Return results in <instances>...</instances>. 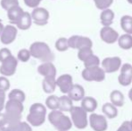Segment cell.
Returning a JSON list of instances; mask_svg holds the SVG:
<instances>
[{
    "label": "cell",
    "mask_w": 132,
    "mask_h": 131,
    "mask_svg": "<svg viewBox=\"0 0 132 131\" xmlns=\"http://www.w3.org/2000/svg\"><path fill=\"white\" fill-rule=\"evenodd\" d=\"M68 96L73 101H82V99L85 97V89L80 84H74L68 92Z\"/></svg>",
    "instance_id": "17"
},
{
    "label": "cell",
    "mask_w": 132,
    "mask_h": 131,
    "mask_svg": "<svg viewBox=\"0 0 132 131\" xmlns=\"http://www.w3.org/2000/svg\"><path fill=\"white\" fill-rule=\"evenodd\" d=\"M56 87V78H44L42 80V89L44 93L51 94L55 92Z\"/></svg>",
    "instance_id": "27"
},
{
    "label": "cell",
    "mask_w": 132,
    "mask_h": 131,
    "mask_svg": "<svg viewBox=\"0 0 132 131\" xmlns=\"http://www.w3.org/2000/svg\"><path fill=\"white\" fill-rule=\"evenodd\" d=\"M8 98L9 100H15L23 103L25 101V93L20 89H14L9 93Z\"/></svg>",
    "instance_id": "30"
},
{
    "label": "cell",
    "mask_w": 132,
    "mask_h": 131,
    "mask_svg": "<svg viewBox=\"0 0 132 131\" xmlns=\"http://www.w3.org/2000/svg\"><path fill=\"white\" fill-rule=\"evenodd\" d=\"M10 56H12L10 49H8L7 48H3V49H0V62H3L4 60L6 59Z\"/></svg>",
    "instance_id": "38"
},
{
    "label": "cell",
    "mask_w": 132,
    "mask_h": 131,
    "mask_svg": "<svg viewBox=\"0 0 132 131\" xmlns=\"http://www.w3.org/2000/svg\"><path fill=\"white\" fill-rule=\"evenodd\" d=\"M99 65H100V59L94 54L91 55L89 58H87L84 61V66H85V68L93 67V66H99Z\"/></svg>",
    "instance_id": "32"
},
{
    "label": "cell",
    "mask_w": 132,
    "mask_h": 131,
    "mask_svg": "<svg viewBox=\"0 0 132 131\" xmlns=\"http://www.w3.org/2000/svg\"><path fill=\"white\" fill-rule=\"evenodd\" d=\"M38 73L44 78H56L57 68L52 62H45L38 66Z\"/></svg>",
    "instance_id": "16"
},
{
    "label": "cell",
    "mask_w": 132,
    "mask_h": 131,
    "mask_svg": "<svg viewBox=\"0 0 132 131\" xmlns=\"http://www.w3.org/2000/svg\"><path fill=\"white\" fill-rule=\"evenodd\" d=\"M5 114L8 120V125H10L21 121L22 113L24 110V107L21 101H15V100H9L5 104Z\"/></svg>",
    "instance_id": "4"
},
{
    "label": "cell",
    "mask_w": 132,
    "mask_h": 131,
    "mask_svg": "<svg viewBox=\"0 0 132 131\" xmlns=\"http://www.w3.org/2000/svg\"><path fill=\"white\" fill-rule=\"evenodd\" d=\"M0 131H7L6 128H5H5H0Z\"/></svg>",
    "instance_id": "45"
},
{
    "label": "cell",
    "mask_w": 132,
    "mask_h": 131,
    "mask_svg": "<svg viewBox=\"0 0 132 131\" xmlns=\"http://www.w3.org/2000/svg\"><path fill=\"white\" fill-rule=\"evenodd\" d=\"M68 47L74 49H81L84 48H92L93 42L88 37L80 36V35H73L68 39Z\"/></svg>",
    "instance_id": "8"
},
{
    "label": "cell",
    "mask_w": 132,
    "mask_h": 131,
    "mask_svg": "<svg viewBox=\"0 0 132 131\" xmlns=\"http://www.w3.org/2000/svg\"><path fill=\"white\" fill-rule=\"evenodd\" d=\"M121 59L119 57H109L102 61V68L105 73H115L121 67Z\"/></svg>",
    "instance_id": "11"
},
{
    "label": "cell",
    "mask_w": 132,
    "mask_h": 131,
    "mask_svg": "<svg viewBox=\"0 0 132 131\" xmlns=\"http://www.w3.org/2000/svg\"><path fill=\"white\" fill-rule=\"evenodd\" d=\"M117 41H118L119 47L124 50H129L132 49V35L130 34L125 33V34L120 35L119 36Z\"/></svg>",
    "instance_id": "24"
},
{
    "label": "cell",
    "mask_w": 132,
    "mask_h": 131,
    "mask_svg": "<svg viewBox=\"0 0 132 131\" xmlns=\"http://www.w3.org/2000/svg\"><path fill=\"white\" fill-rule=\"evenodd\" d=\"M115 14L111 9L108 8L103 10V12L101 13V23L103 26H111L113 23V20H114Z\"/></svg>",
    "instance_id": "22"
},
{
    "label": "cell",
    "mask_w": 132,
    "mask_h": 131,
    "mask_svg": "<svg viewBox=\"0 0 132 131\" xmlns=\"http://www.w3.org/2000/svg\"><path fill=\"white\" fill-rule=\"evenodd\" d=\"M5 93L3 91H0V112L5 109Z\"/></svg>",
    "instance_id": "42"
},
{
    "label": "cell",
    "mask_w": 132,
    "mask_h": 131,
    "mask_svg": "<svg viewBox=\"0 0 132 131\" xmlns=\"http://www.w3.org/2000/svg\"><path fill=\"white\" fill-rule=\"evenodd\" d=\"M31 23H32V20H31V14L28 12H23V14H22V16L18 20L15 25L17 29L25 31L30 29V27L31 26Z\"/></svg>",
    "instance_id": "20"
},
{
    "label": "cell",
    "mask_w": 132,
    "mask_h": 131,
    "mask_svg": "<svg viewBox=\"0 0 132 131\" xmlns=\"http://www.w3.org/2000/svg\"><path fill=\"white\" fill-rule=\"evenodd\" d=\"M4 25H3V23H2V21L0 20V35H1V33L2 32H3V29H4Z\"/></svg>",
    "instance_id": "43"
},
{
    "label": "cell",
    "mask_w": 132,
    "mask_h": 131,
    "mask_svg": "<svg viewBox=\"0 0 132 131\" xmlns=\"http://www.w3.org/2000/svg\"><path fill=\"white\" fill-rule=\"evenodd\" d=\"M46 107L51 110H59V97L57 95L51 94L45 101Z\"/></svg>",
    "instance_id": "29"
},
{
    "label": "cell",
    "mask_w": 132,
    "mask_h": 131,
    "mask_svg": "<svg viewBox=\"0 0 132 131\" xmlns=\"http://www.w3.org/2000/svg\"><path fill=\"white\" fill-rule=\"evenodd\" d=\"M129 100H130L131 102H132V88L129 90Z\"/></svg>",
    "instance_id": "44"
},
{
    "label": "cell",
    "mask_w": 132,
    "mask_h": 131,
    "mask_svg": "<svg viewBox=\"0 0 132 131\" xmlns=\"http://www.w3.org/2000/svg\"><path fill=\"white\" fill-rule=\"evenodd\" d=\"M18 65V60L14 56H10L5 59L3 62H1L0 66V74L3 76H12L15 74L16 68Z\"/></svg>",
    "instance_id": "7"
},
{
    "label": "cell",
    "mask_w": 132,
    "mask_h": 131,
    "mask_svg": "<svg viewBox=\"0 0 132 131\" xmlns=\"http://www.w3.org/2000/svg\"><path fill=\"white\" fill-rule=\"evenodd\" d=\"M117 131H132V127L129 121H124Z\"/></svg>",
    "instance_id": "40"
},
{
    "label": "cell",
    "mask_w": 132,
    "mask_h": 131,
    "mask_svg": "<svg viewBox=\"0 0 132 131\" xmlns=\"http://www.w3.org/2000/svg\"><path fill=\"white\" fill-rule=\"evenodd\" d=\"M47 108L42 103H33L30 107L29 114L27 115V123L33 127H40L45 122Z\"/></svg>",
    "instance_id": "2"
},
{
    "label": "cell",
    "mask_w": 132,
    "mask_h": 131,
    "mask_svg": "<svg viewBox=\"0 0 132 131\" xmlns=\"http://www.w3.org/2000/svg\"><path fill=\"white\" fill-rule=\"evenodd\" d=\"M97 101L91 96L84 97L81 101V108L85 111L90 112V113H93L97 109Z\"/></svg>",
    "instance_id": "18"
},
{
    "label": "cell",
    "mask_w": 132,
    "mask_h": 131,
    "mask_svg": "<svg viewBox=\"0 0 132 131\" xmlns=\"http://www.w3.org/2000/svg\"><path fill=\"white\" fill-rule=\"evenodd\" d=\"M110 100H111V103L115 107H122L125 102L123 93L119 90H114L111 92L110 94Z\"/></svg>",
    "instance_id": "23"
},
{
    "label": "cell",
    "mask_w": 132,
    "mask_h": 131,
    "mask_svg": "<svg viewBox=\"0 0 132 131\" xmlns=\"http://www.w3.org/2000/svg\"><path fill=\"white\" fill-rule=\"evenodd\" d=\"M23 12L24 11L23 10V8L20 5H15V6L7 10V18H8V20L10 21L11 23L16 24L18 20L20 19L22 14H23Z\"/></svg>",
    "instance_id": "19"
},
{
    "label": "cell",
    "mask_w": 132,
    "mask_h": 131,
    "mask_svg": "<svg viewBox=\"0 0 132 131\" xmlns=\"http://www.w3.org/2000/svg\"><path fill=\"white\" fill-rule=\"evenodd\" d=\"M120 27L127 34L132 35V16L124 15L120 19Z\"/></svg>",
    "instance_id": "28"
},
{
    "label": "cell",
    "mask_w": 132,
    "mask_h": 131,
    "mask_svg": "<svg viewBox=\"0 0 132 131\" xmlns=\"http://www.w3.org/2000/svg\"><path fill=\"white\" fill-rule=\"evenodd\" d=\"M56 84L59 86V90L62 93H68L72 86L74 85L73 84V78L68 74H64L59 76V78L56 79Z\"/></svg>",
    "instance_id": "15"
},
{
    "label": "cell",
    "mask_w": 132,
    "mask_h": 131,
    "mask_svg": "<svg viewBox=\"0 0 132 131\" xmlns=\"http://www.w3.org/2000/svg\"><path fill=\"white\" fill-rule=\"evenodd\" d=\"M31 20L35 24L39 26H43L48 23L50 19V13L44 7H36L31 14Z\"/></svg>",
    "instance_id": "9"
},
{
    "label": "cell",
    "mask_w": 132,
    "mask_h": 131,
    "mask_svg": "<svg viewBox=\"0 0 132 131\" xmlns=\"http://www.w3.org/2000/svg\"><path fill=\"white\" fill-rule=\"evenodd\" d=\"M0 4L3 9L7 11L15 5H19V1L18 0H1Z\"/></svg>",
    "instance_id": "36"
},
{
    "label": "cell",
    "mask_w": 132,
    "mask_h": 131,
    "mask_svg": "<svg viewBox=\"0 0 132 131\" xmlns=\"http://www.w3.org/2000/svg\"><path fill=\"white\" fill-rule=\"evenodd\" d=\"M100 36L103 42L107 44H113L118 40L119 33L111 26H103L101 29Z\"/></svg>",
    "instance_id": "14"
},
{
    "label": "cell",
    "mask_w": 132,
    "mask_h": 131,
    "mask_svg": "<svg viewBox=\"0 0 132 131\" xmlns=\"http://www.w3.org/2000/svg\"><path fill=\"white\" fill-rule=\"evenodd\" d=\"M71 114V121L72 124L78 129H84L88 125V118H87V112L85 111L81 107L73 106L70 110Z\"/></svg>",
    "instance_id": "5"
},
{
    "label": "cell",
    "mask_w": 132,
    "mask_h": 131,
    "mask_svg": "<svg viewBox=\"0 0 132 131\" xmlns=\"http://www.w3.org/2000/svg\"><path fill=\"white\" fill-rule=\"evenodd\" d=\"M129 122H130V125H131V127H132V119H131L130 121H129Z\"/></svg>",
    "instance_id": "47"
},
{
    "label": "cell",
    "mask_w": 132,
    "mask_h": 131,
    "mask_svg": "<svg viewBox=\"0 0 132 131\" xmlns=\"http://www.w3.org/2000/svg\"><path fill=\"white\" fill-rule=\"evenodd\" d=\"M31 58V54H30L29 49H23L19 50L17 54V60H20L22 62H27Z\"/></svg>",
    "instance_id": "35"
},
{
    "label": "cell",
    "mask_w": 132,
    "mask_h": 131,
    "mask_svg": "<svg viewBox=\"0 0 132 131\" xmlns=\"http://www.w3.org/2000/svg\"><path fill=\"white\" fill-rule=\"evenodd\" d=\"M17 36V28L12 24L4 27L3 32L0 35V41L5 45H9L15 40Z\"/></svg>",
    "instance_id": "12"
},
{
    "label": "cell",
    "mask_w": 132,
    "mask_h": 131,
    "mask_svg": "<svg viewBox=\"0 0 132 131\" xmlns=\"http://www.w3.org/2000/svg\"><path fill=\"white\" fill-rule=\"evenodd\" d=\"M89 124L94 131H106L108 128V122L105 116L92 113L89 117Z\"/></svg>",
    "instance_id": "10"
},
{
    "label": "cell",
    "mask_w": 132,
    "mask_h": 131,
    "mask_svg": "<svg viewBox=\"0 0 132 131\" xmlns=\"http://www.w3.org/2000/svg\"><path fill=\"white\" fill-rule=\"evenodd\" d=\"M95 6L100 10L108 9L113 4V0H94Z\"/></svg>",
    "instance_id": "34"
},
{
    "label": "cell",
    "mask_w": 132,
    "mask_h": 131,
    "mask_svg": "<svg viewBox=\"0 0 132 131\" xmlns=\"http://www.w3.org/2000/svg\"><path fill=\"white\" fill-rule=\"evenodd\" d=\"M6 125H8V120L5 113L0 112V128H5Z\"/></svg>",
    "instance_id": "41"
},
{
    "label": "cell",
    "mask_w": 132,
    "mask_h": 131,
    "mask_svg": "<svg viewBox=\"0 0 132 131\" xmlns=\"http://www.w3.org/2000/svg\"><path fill=\"white\" fill-rule=\"evenodd\" d=\"M42 0H23L25 5L30 8H36V7H39V5L40 4Z\"/></svg>",
    "instance_id": "39"
},
{
    "label": "cell",
    "mask_w": 132,
    "mask_h": 131,
    "mask_svg": "<svg viewBox=\"0 0 132 131\" xmlns=\"http://www.w3.org/2000/svg\"><path fill=\"white\" fill-rule=\"evenodd\" d=\"M93 54H94V52L92 50V48H84V49H81L78 50L77 57H78L79 60L84 62L87 58H89Z\"/></svg>",
    "instance_id": "33"
},
{
    "label": "cell",
    "mask_w": 132,
    "mask_h": 131,
    "mask_svg": "<svg viewBox=\"0 0 132 131\" xmlns=\"http://www.w3.org/2000/svg\"><path fill=\"white\" fill-rule=\"evenodd\" d=\"M73 108V101L68 95H62L59 97V110L64 112H69Z\"/></svg>",
    "instance_id": "21"
},
{
    "label": "cell",
    "mask_w": 132,
    "mask_h": 131,
    "mask_svg": "<svg viewBox=\"0 0 132 131\" xmlns=\"http://www.w3.org/2000/svg\"><path fill=\"white\" fill-rule=\"evenodd\" d=\"M48 119L50 123L59 131H68L71 129L73 126L69 117L66 116L62 111L59 110H51L48 115Z\"/></svg>",
    "instance_id": "3"
},
{
    "label": "cell",
    "mask_w": 132,
    "mask_h": 131,
    "mask_svg": "<svg viewBox=\"0 0 132 131\" xmlns=\"http://www.w3.org/2000/svg\"><path fill=\"white\" fill-rule=\"evenodd\" d=\"M118 82L122 86H129L132 83V66L129 63L121 65Z\"/></svg>",
    "instance_id": "13"
},
{
    "label": "cell",
    "mask_w": 132,
    "mask_h": 131,
    "mask_svg": "<svg viewBox=\"0 0 132 131\" xmlns=\"http://www.w3.org/2000/svg\"><path fill=\"white\" fill-rule=\"evenodd\" d=\"M7 131H32L31 127L27 122L19 121V122L13 123L6 127Z\"/></svg>",
    "instance_id": "26"
},
{
    "label": "cell",
    "mask_w": 132,
    "mask_h": 131,
    "mask_svg": "<svg viewBox=\"0 0 132 131\" xmlns=\"http://www.w3.org/2000/svg\"><path fill=\"white\" fill-rule=\"evenodd\" d=\"M102 110H103L105 117H107L108 119H115V118L118 116V109L113 104H111V102L104 103V104L103 105Z\"/></svg>",
    "instance_id": "25"
},
{
    "label": "cell",
    "mask_w": 132,
    "mask_h": 131,
    "mask_svg": "<svg viewBox=\"0 0 132 131\" xmlns=\"http://www.w3.org/2000/svg\"><path fill=\"white\" fill-rule=\"evenodd\" d=\"M82 77L87 82H103L105 79V72L100 66L85 68L82 71Z\"/></svg>",
    "instance_id": "6"
},
{
    "label": "cell",
    "mask_w": 132,
    "mask_h": 131,
    "mask_svg": "<svg viewBox=\"0 0 132 131\" xmlns=\"http://www.w3.org/2000/svg\"><path fill=\"white\" fill-rule=\"evenodd\" d=\"M30 54L31 57L45 62H52L55 58L54 53L51 51L50 46L42 41H35L30 46Z\"/></svg>",
    "instance_id": "1"
},
{
    "label": "cell",
    "mask_w": 132,
    "mask_h": 131,
    "mask_svg": "<svg viewBox=\"0 0 132 131\" xmlns=\"http://www.w3.org/2000/svg\"><path fill=\"white\" fill-rule=\"evenodd\" d=\"M10 88V81L5 76H0V91L6 92Z\"/></svg>",
    "instance_id": "37"
},
{
    "label": "cell",
    "mask_w": 132,
    "mask_h": 131,
    "mask_svg": "<svg viewBox=\"0 0 132 131\" xmlns=\"http://www.w3.org/2000/svg\"><path fill=\"white\" fill-rule=\"evenodd\" d=\"M128 1V3H129L130 5H132V0H127Z\"/></svg>",
    "instance_id": "46"
},
{
    "label": "cell",
    "mask_w": 132,
    "mask_h": 131,
    "mask_svg": "<svg viewBox=\"0 0 132 131\" xmlns=\"http://www.w3.org/2000/svg\"><path fill=\"white\" fill-rule=\"evenodd\" d=\"M55 48L57 50L60 51V52H64V51L68 49V39L65 37H61V38L57 39L56 40Z\"/></svg>",
    "instance_id": "31"
}]
</instances>
